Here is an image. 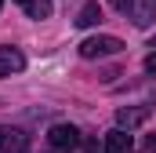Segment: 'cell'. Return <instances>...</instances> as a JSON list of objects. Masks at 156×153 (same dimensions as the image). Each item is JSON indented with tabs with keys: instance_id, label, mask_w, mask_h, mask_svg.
Masks as SVG:
<instances>
[{
	"instance_id": "cell-1",
	"label": "cell",
	"mask_w": 156,
	"mask_h": 153,
	"mask_svg": "<svg viewBox=\"0 0 156 153\" xmlns=\"http://www.w3.org/2000/svg\"><path fill=\"white\" fill-rule=\"evenodd\" d=\"M116 51H123V40L120 37H87L80 44L83 58H105V55H116Z\"/></svg>"
},
{
	"instance_id": "cell-9",
	"label": "cell",
	"mask_w": 156,
	"mask_h": 153,
	"mask_svg": "<svg viewBox=\"0 0 156 153\" xmlns=\"http://www.w3.org/2000/svg\"><path fill=\"white\" fill-rule=\"evenodd\" d=\"M145 69H149V73H156V51L149 55V58H145Z\"/></svg>"
},
{
	"instance_id": "cell-2",
	"label": "cell",
	"mask_w": 156,
	"mask_h": 153,
	"mask_svg": "<svg viewBox=\"0 0 156 153\" xmlns=\"http://www.w3.org/2000/svg\"><path fill=\"white\" fill-rule=\"evenodd\" d=\"M47 142H51V150L69 153V150H76V146H80V131L73 128V124H55V128L47 131Z\"/></svg>"
},
{
	"instance_id": "cell-4",
	"label": "cell",
	"mask_w": 156,
	"mask_h": 153,
	"mask_svg": "<svg viewBox=\"0 0 156 153\" xmlns=\"http://www.w3.org/2000/svg\"><path fill=\"white\" fill-rule=\"evenodd\" d=\"M138 29H145V26H153V18H156V0H131V7L123 11Z\"/></svg>"
},
{
	"instance_id": "cell-11",
	"label": "cell",
	"mask_w": 156,
	"mask_h": 153,
	"mask_svg": "<svg viewBox=\"0 0 156 153\" xmlns=\"http://www.w3.org/2000/svg\"><path fill=\"white\" fill-rule=\"evenodd\" d=\"M153 47H156V37H153Z\"/></svg>"
},
{
	"instance_id": "cell-10",
	"label": "cell",
	"mask_w": 156,
	"mask_h": 153,
	"mask_svg": "<svg viewBox=\"0 0 156 153\" xmlns=\"http://www.w3.org/2000/svg\"><path fill=\"white\" fill-rule=\"evenodd\" d=\"M18 4H22V7H26V4H29V0H18Z\"/></svg>"
},
{
	"instance_id": "cell-6",
	"label": "cell",
	"mask_w": 156,
	"mask_h": 153,
	"mask_svg": "<svg viewBox=\"0 0 156 153\" xmlns=\"http://www.w3.org/2000/svg\"><path fill=\"white\" fill-rule=\"evenodd\" d=\"M22 69H26V55L18 47H0V76L22 73Z\"/></svg>"
},
{
	"instance_id": "cell-8",
	"label": "cell",
	"mask_w": 156,
	"mask_h": 153,
	"mask_svg": "<svg viewBox=\"0 0 156 153\" xmlns=\"http://www.w3.org/2000/svg\"><path fill=\"white\" fill-rule=\"evenodd\" d=\"M94 22H102V4H98V0H87V4L80 7V15H76V26L87 29V26H94Z\"/></svg>"
},
{
	"instance_id": "cell-5",
	"label": "cell",
	"mask_w": 156,
	"mask_h": 153,
	"mask_svg": "<svg viewBox=\"0 0 156 153\" xmlns=\"http://www.w3.org/2000/svg\"><path fill=\"white\" fill-rule=\"evenodd\" d=\"M149 106H123V110H116V128H138V124H145L149 120Z\"/></svg>"
},
{
	"instance_id": "cell-7",
	"label": "cell",
	"mask_w": 156,
	"mask_h": 153,
	"mask_svg": "<svg viewBox=\"0 0 156 153\" xmlns=\"http://www.w3.org/2000/svg\"><path fill=\"white\" fill-rule=\"evenodd\" d=\"M131 131L127 128H116V131H109L105 135V153H131Z\"/></svg>"
},
{
	"instance_id": "cell-3",
	"label": "cell",
	"mask_w": 156,
	"mask_h": 153,
	"mask_svg": "<svg viewBox=\"0 0 156 153\" xmlns=\"http://www.w3.org/2000/svg\"><path fill=\"white\" fill-rule=\"evenodd\" d=\"M0 153H29V135L22 128L4 124L0 128Z\"/></svg>"
},
{
	"instance_id": "cell-12",
	"label": "cell",
	"mask_w": 156,
	"mask_h": 153,
	"mask_svg": "<svg viewBox=\"0 0 156 153\" xmlns=\"http://www.w3.org/2000/svg\"><path fill=\"white\" fill-rule=\"evenodd\" d=\"M0 4H4V0H0Z\"/></svg>"
}]
</instances>
